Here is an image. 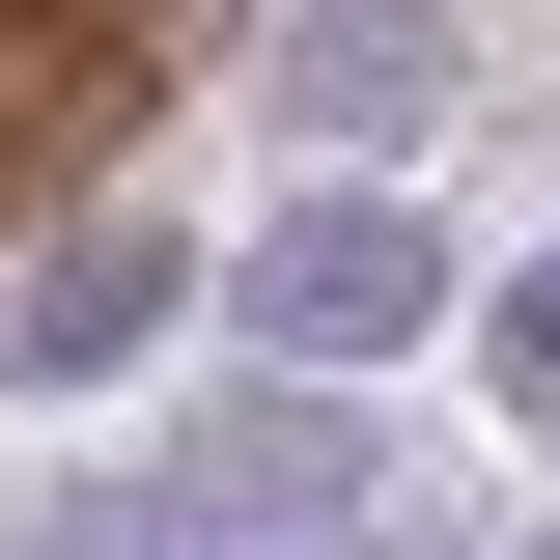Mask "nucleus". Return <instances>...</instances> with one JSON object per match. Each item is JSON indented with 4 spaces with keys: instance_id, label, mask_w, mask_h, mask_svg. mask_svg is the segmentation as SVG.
I'll list each match as a JSON object with an SVG mask.
<instances>
[{
    "instance_id": "obj_1",
    "label": "nucleus",
    "mask_w": 560,
    "mask_h": 560,
    "mask_svg": "<svg viewBox=\"0 0 560 560\" xmlns=\"http://www.w3.org/2000/svg\"><path fill=\"white\" fill-rule=\"evenodd\" d=\"M337 533H393L364 504V393H197L168 448L0 504V560H337Z\"/></svg>"
},
{
    "instance_id": "obj_6",
    "label": "nucleus",
    "mask_w": 560,
    "mask_h": 560,
    "mask_svg": "<svg viewBox=\"0 0 560 560\" xmlns=\"http://www.w3.org/2000/svg\"><path fill=\"white\" fill-rule=\"evenodd\" d=\"M337 560H420V533H337Z\"/></svg>"
},
{
    "instance_id": "obj_5",
    "label": "nucleus",
    "mask_w": 560,
    "mask_h": 560,
    "mask_svg": "<svg viewBox=\"0 0 560 560\" xmlns=\"http://www.w3.org/2000/svg\"><path fill=\"white\" fill-rule=\"evenodd\" d=\"M477 364H504V420H533V448H560V253H533V280H504V308H477Z\"/></svg>"
},
{
    "instance_id": "obj_4",
    "label": "nucleus",
    "mask_w": 560,
    "mask_h": 560,
    "mask_svg": "<svg viewBox=\"0 0 560 560\" xmlns=\"http://www.w3.org/2000/svg\"><path fill=\"white\" fill-rule=\"evenodd\" d=\"M168 308H197V224H57V253H28V280H0V364H28V393H84V364H140V337H168Z\"/></svg>"
},
{
    "instance_id": "obj_3",
    "label": "nucleus",
    "mask_w": 560,
    "mask_h": 560,
    "mask_svg": "<svg viewBox=\"0 0 560 560\" xmlns=\"http://www.w3.org/2000/svg\"><path fill=\"white\" fill-rule=\"evenodd\" d=\"M448 57H477V28H448V0H280V140H308V168H393L420 113H448Z\"/></svg>"
},
{
    "instance_id": "obj_2",
    "label": "nucleus",
    "mask_w": 560,
    "mask_h": 560,
    "mask_svg": "<svg viewBox=\"0 0 560 560\" xmlns=\"http://www.w3.org/2000/svg\"><path fill=\"white\" fill-rule=\"evenodd\" d=\"M448 308H477V280H448V224H420L393 168H308V197L224 253V337H253V393H364V364H420Z\"/></svg>"
}]
</instances>
